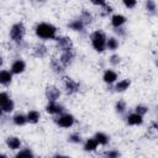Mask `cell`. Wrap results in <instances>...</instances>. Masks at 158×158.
<instances>
[{"mask_svg": "<svg viewBox=\"0 0 158 158\" xmlns=\"http://www.w3.org/2000/svg\"><path fill=\"white\" fill-rule=\"evenodd\" d=\"M94 137H95V139L98 141V143L100 146H107L110 143V136L107 133H105V132L98 131V132H95Z\"/></svg>", "mask_w": 158, "mask_h": 158, "instance_id": "4316f807", "label": "cell"}, {"mask_svg": "<svg viewBox=\"0 0 158 158\" xmlns=\"http://www.w3.org/2000/svg\"><path fill=\"white\" fill-rule=\"evenodd\" d=\"M144 11L148 16H156L158 14V5L156 0H144Z\"/></svg>", "mask_w": 158, "mask_h": 158, "instance_id": "603a6c76", "label": "cell"}, {"mask_svg": "<svg viewBox=\"0 0 158 158\" xmlns=\"http://www.w3.org/2000/svg\"><path fill=\"white\" fill-rule=\"evenodd\" d=\"M91 47L94 48L95 52L98 53H102L106 51V41H107V35L102 31V30H95L90 33L89 36Z\"/></svg>", "mask_w": 158, "mask_h": 158, "instance_id": "7a4b0ae2", "label": "cell"}, {"mask_svg": "<svg viewBox=\"0 0 158 158\" xmlns=\"http://www.w3.org/2000/svg\"><path fill=\"white\" fill-rule=\"evenodd\" d=\"M121 1H122V5L128 10H133L137 6V0H121Z\"/></svg>", "mask_w": 158, "mask_h": 158, "instance_id": "8d00e7d4", "label": "cell"}, {"mask_svg": "<svg viewBox=\"0 0 158 158\" xmlns=\"http://www.w3.org/2000/svg\"><path fill=\"white\" fill-rule=\"evenodd\" d=\"M151 125H152V126H153V127H154V128L158 131V117H157L154 121H152V123H151Z\"/></svg>", "mask_w": 158, "mask_h": 158, "instance_id": "ab89813d", "label": "cell"}, {"mask_svg": "<svg viewBox=\"0 0 158 158\" xmlns=\"http://www.w3.org/2000/svg\"><path fill=\"white\" fill-rule=\"evenodd\" d=\"M114 109H115V112H116V114L123 115V114H126V111H127V102H126L125 100L120 99V100H117V101L115 102Z\"/></svg>", "mask_w": 158, "mask_h": 158, "instance_id": "f1b7e54d", "label": "cell"}, {"mask_svg": "<svg viewBox=\"0 0 158 158\" xmlns=\"http://www.w3.org/2000/svg\"><path fill=\"white\" fill-rule=\"evenodd\" d=\"M11 121L15 126H25L26 123H28V120H27V115L26 114H22V112H16L14 114V116L11 117Z\"/></svg>", "mask_w": 158, "mask_h": 158, "instance_id": "cb8c5ba5", "label": "cell"}, {"mask_svg": "<svg viewBox=\"0 0 158 158\" xmlns=\"http://www.w3.org/2000/svg\"><path fill=\"white\" fill-rule=\"evenodd\" d=\"M157 136H158V131L151 125L146 130V137H147V139H154V138H157Z\"/></svg>", "mask_w": 158, "mask_h": 158, "instance_id": "836d02e7", "label": "cell"}, {"mask_svg": "<svg viewBox=\"0 0 158 158\" xmlns=\"http://www.w3.org/2000/svg\"><path fill=\"white\" fill-rule=\"evenodd\" d=\"M67 139H68V142H69V143H72V144H80V143H83V142H84L81 133H80V132H78V131H74V132L69 133V136H68V138H67Z\"/></svg>", "mask_w": 158, "mask_h": 158, "instance_id": "83f0119b", "label": "cell"}, {"mask_svg": "<svg viewBox=\"0 0 158 158\" xmlns=\"http://www.w3.org/2000/svg\"><path fill=\"white\" fill-rule=\"evenodd\" d=\"M15 157H16V158H20V157L33 158V157H35V153H33V151H32L30 147H21V148L15 153Z\"/></svg>", "mask_w": 158, "mask_h": 158, "instance_id": "f546056e", "label": "cell"}, {"mask_svg": "<svg viewBox=\"0 0 158 158\" xmlns=\"http://www.w3.org/2000/svg\"><path fill=\"white\" fill-rule=\"evenodd\" d=\"M62 96V90L56 84H48L44 89V98L47 101H58Z\"/></svg>", "mask_w": 158, "mask_h": 158, "instance_id": "9c48e42d", "label": "cell"}, {"mask_svg": "<svg viewBox=\"0 0 158 158\" xmlns=\"http://www.w3.org/2000/svg\"><path fill=\"white\" fill-rule=\"evenodd\" d=\"M99 9H100L99 10L100 17H109V16H111L114 14V7L111 5H109V4H106V5H104V6L99 7Z\"/></svg>", "mask_w": 158, "mask_h": 158, "instance_id": "4dcf8cb0", "label": "cell"}, {"mask_svg": "<svg viewBox=\"0 0 158 158\" xmlns=\"http://www.w3.org/2000/svg\"><path fill=\"white\" fill-rule=\"evenodd\" d=\"M15 110V101L11 99L7 91L0 93V111L5 114H11Z\"/></svg>", "mask_w": 158, "mask_h": 158, "instance_id": "52a82bcc", "label": "cell"}, {"mask_svg": "<svg viewBox=\"0 0 158 158\" xmlns=\"http://www.w3.org/2000/svg\"><path fill=\"white\" fill-rule=\"evenodd\" d=\"M44 111L48 114V115H52V116H58L63 112H65V106L63 104L58 101H47L46 106H44Z\"/></svg>", "mask_w": 158, "mask_h": 158, "instance_id": "30bf717a", "label": "cell"}, {"mask_svg": "<svg viewBox=\"0 0 158 158\" xmlns=\"http://www.w3.org/2000/svg\"><path fill=\"white\" fill-rule=\"evenodd\" d=\"M118 46H120V42H118V38L116 36L107 37V41H106V49L107 51L115 52L116 49H118Z\"/></svg>", "mask_w": 158, "mask_h": 158, "instance_id": "d4e9b609", "label": "cell"}, {"mask_svg": "<svg viewBox=\"0 0 158 158\" xmlns=\"http://www.w3.org/2000/svg\"><path fill=\"white\" fill-rule=\"evenodd\" d=\"M133 111H135V112H137V114H139V115H142V116H146V115L148 114L149 109H148V106H147V105H144V104H138V105H136V106H135Z\"/></svg>", "mask_w": 158, "mask_h": 158, "instance_id": "d6a6232c", "label": "cell"}, {"mask_svg": "<svg viewBox=\"0 0 158 158\" xmlns=\"http://www.w3.org/2000/svg\"><path fill=\"white\" fill-rule=\"evenodd\" d=\"M75 57H77V53H75V49H74V48L59 53V60L62 62V64H63L65 68H69V67L74 63Z\"/></svg>", "mask_w": 158, "mask_h": 158, "instance_id": "8fae6325", "label": "cell"}, {"mask_svg": "<svg viewBox=\"0 0 158 158\" xmlns=\"http://www.w3.org/2000/svg\"><path fill=\"white\" fill-rule=\"evenodd\" d=\"M27 120H28V123H31V125H36V123H38L40 122V120H41V112L40 111H37V110H28L27 111Z\"/></svg>", "mask_w": 158, "mask_h": 158, "instance_id": "484cf974", "label": "cell"}, {"mask_svg": "<svg viewBox=\"0 0 158 158\" xmlns=\"http://www.w3.org/2000/svg\"><path fill=\"white\" fill-rule=\"evenodd\" d=\"M114 33H115V36H116L117 38H123V37H126V35H127V30H126L125 26L117 27V28H114Z\"/></svg>", "mask_w": 158, "mask_h": 158, "instance_id": "d590c367", "label": "cell"}, {"mask_svg": "<svg viewBox=\"0 0 158 158\" xmlns=\"http://www.w3.org/2000/svg\"><path fill=\"white\" fill-rule=\"evenodd\" d=\"M78 17L84 22V25H85L86 27H89L90 25H93V22H94V20H95L93 12H91L89 9H81L80 12H79V15H78Z\"/></svg>", "mask_w": 158, "mask_h": 158, "instance_id": "d6986e66", "label": "cell"}, {"mask_svg": "<svg viewBox=\"0 0 158 158\" xmlns=\"http://www.w3.org/2000/svg\"><path fill=\"white\" fill-rule=\"evenodd\" d=\"M67 27H68L70 31H73V32H78V33L84 32L85 28H86V26L84 25V22H83L79 17H74V19H72V20L67 23Z\"/></svg>", "mask_w": 158, "mask_h": 158, "instance_id": "9a60e30c", "label": "cell"}, {"mask_svg": "<svg viewBox=\"0 0 158 158\" xmlns=\"http://www.w3.org/2000/svg\"><path fill=\"white\" fill-rule=\"evenodd\" d=\"M53 122L60 128H70L75 123V117H74V115H72L69 112H63L58 116H54Z\"/></svg>", "mask_w": 158, "mask_h": 158, "instance_id": "5b68a950", "label": "cell"}, {"mask_svg": "<svg viewBox=\"0 0 158 158\" xmlns=\"http://www.w3.org/2000/svg\"><path fill=\"white\" fill-rule=\"evenodd\" d=\"M48 54H49V48L44 42H36L31 47V56L37 59H43L48 57Z\"/></svg>", "mask_w": 158, "mask_h": 158, "instance_id": "ba28073f", "label": "cell"}, {"mask_svg": "<svg viewBox=\"0 0 158 158\" xmlns=\"http://www.w3.org/2000/svg\"><path fill=\"white\" fill-rule=\"evenodd\" d=\"M99 143H98V141L95 139V137L93 136V137H89V138H86L84 142H83V149L85 151V152H89V153H91V152H95L98 148H99Z\"/></svg>", "mask_w": 158, "mask_h": 158, "instance_id": "44dd1931", "label": "cell"}, {"mask_svg": "<svg viewBox=\"0 0 158 158\" xmlns=\"http://www.w3.org/2000/svg\"><path fill=\"white\" fill-rule=\"evenodd\" d=\"M14 74L10 69H1L0 70V84L2 86H9L12 83Z\"/></svg>", "mask_w": 158, "mask_h": 158, "instance_id": "ffe728a7", "label": "cell"}, {"mask_svg": "<svg viewBox=\"0 0 158 158\" xmlns=\"http://www.w3.org/2000/svg\"><path fill=\"white\" fill-rule=\"evenodd\" d=\"M102 156L106 157V158H117V157L121 156V153H120L117 149L112 148V149H107V151H105V152L102 153Z\"/></svg>", "mask_w": 158, "mask_h": 158, "instance_id": "e575fe53", "label": "cell"}, {"mask_svg": "<svg viewBox=\"0 0 158 158\" xmlns=\"http://www.w3.org/2000/svg\"><path fill=\"white\" fill-rule=\"evenodd\" d=\"M5 144L11 151H19L22 147V141L17 136H9L5 139Z\"/></svg>", "mask_w": 158, "mask_h": 158, "instance_id": "ac0fdd59", "label": "cell"}, {"mask_svg": "<svg viewBox=\"0 0 158 158\" xmlns=\"http://www.w3.org/2000/svg\"><path fill=\"white\" fill-rule=\"evenodd\" d=\"M49 68H51V70H52L54 74H57L58 77L64 75L65 69H67V68L62 64V62L59 60V57H51V59H49Z\"/></svg>", "mask_w": 158, "mask_h": 158, "instance_id": "7c38bea8", "label": "cell"}, {"mask_svg": "<svg viewBox=\"0 0 158 158\" xmlns=\"http://www.w3.org/2000/svg\"><path fill=\"white\" fill-rule=\"evenodd\" d=\"M54 47L60 53V52H64V51H68V49H73L74 43H73V40L69 36L59 35L54 38Z\"/></svg>", "mask_w": 158, "mask_h": 158, "instance_id": "8992f818", "label": "cell"}, {"mask_svg": "<svg viewBox=\"0 0 158 158\" xmlns=\"http://www.w3.org/2000/svg\"><path fill=\"white\" fill-rule=\"evenodd\" d=\"M121 62H122V59H121V56L120 54H117V53H112L110 57H109V63H110V65L111 67H118L120 64H121Z\"/></svg>", "mask_w": 158, "mask_h": 158, "instance_id": "1f68e13d", "label": "cell"}, {"mask_svg": "<svg viewBox=\"0 0 158 158\" xmlns=\"http://www.w3.org/2000/svg\"><path fill=\"white\" fill-rule=\"evenodd\" d=\"M118 80V74L116 70L111 69V68H107L104 70L102 73V81L107 85H114L116 81Z\"/></svg>", "mask_w": 158, "mask_h": 158, "instance_id": "5bb4252c", "label": "cell"}, {"mask_svg": "<svg viewBox=\"0 0 158 158\" xmlns=\"http://www.w3.org/2000/svg\"><path fill=\"white\" fill-rule=\"evenodd\" d=\"M143 117L142 115L137 114V112H131V114H127L125 120H126V123L128 126H141L143 123Z\"/></svg>", "mask_w": 158, "mask_h": 158, "instance_id": "2e32d148", "label": "cell"}, {"mask_svg": "<svg viewBox=\"0 0 158 158\" xmlns=\"http://www.w3.org/2000/svg\"><path fill=\"white\" fill-rule=\"evenodd\" d=\"M89 1H90V4H93L94 6H98V7H101L107 4V0H89Z\"/></svg>", "mask_w": 158, "mask_h": 158, "instance_id": "f35d334b", "label": "cell"}, {"mask_svg": "<svg viewBox=\"0 0 158 158\" xmlns=\"http://www.w3.org/2000/svg\"><path fill=\"white\" fill-rule=\"evenodd\" d=\"M126 22H127V17L122 14H112L110 16V25L112 26V28L122 27L126 25Z\"/></svg>", "mask_w": 158, "mask_h": 158, "instance_id": "e0dca14e", "label": "cell"}, {"mask_svg": "<svg viewBox=\"0 0 158 158\" xmlns=\"http://www.w3.org/2000/svg\"><path fill=\"white\" fill-rule=\"evenodd\" d=\"M60 81H62V86H63V90L67 95H75L80 91L81 89V84L79 81H77L75 79H73L72 77L69 75H62L60 77Z\"/></svg>", "mask_w": 158, "mask_h": 158, "instance_id": "277c9868", "label": "cell"}, {"mask_svg": "<svg viewBox=\"0 0 158 158\" xmlns=\"http://www.w3.org/2000/svg\"><path fill=\"white\" fill-rule=\"evenodd\" d=\"M33 31H35L36 37L41 41H54V38L58 36L57 26H54L51 22H46V21L36 23Z\"/></svg>", "mask_w": 158, "mask_h": 158, "instance_id": "6da1fadb", "label": "cell"}, {"mask_svg": "<svg viewBox=\"0 0 158 158\" xmlns=\"http://www.w3.org/2000/svg\"><path fill=\"white\" fill-rule=\"evenodd\" d=\"M130 86H131V79L125 78L121 80H117L114 84V91L115 93H125Z\"/></svg>", "mask_w": 158, "mask_h": 158, "instance_id": "7402d4cb", "label": "cell"}, {"mask_svg": "<svg viewBox=\"0 0 158 158\" xmlns=\"http://www.w3.org/2000/svg\"><path fill=\"white\" fill-rule=\"evenodd\" d=\"M26 68H27V64H26V62L22 59V58H16V59H14L12 62H11V64H10V70L12 72V74L14 75H20V74H22L25 70H26Z\"/></svg>", "mask_w": 158, "mask_h": 158, "instance_id": "4fadbf2b", "label": "cell"}, {"mask_svg": "<svg viewBox=\"0 0 158 158\" xmlns=\"http://www.w3.org/2000/svg\"><path fill=\"white\" fill-rule=\"evenodd\" d=\"M26 32H27V30L22 21L15 22L11 25V27L9 30V38L14 44H20V43L25 42Z\"/></svg>", "mask_w": 158, "mask_h": 158, "instance_id": "3957f363", "label": "cell"}, {"mask_svg": "<svg viewBox=\"0 0 158 158\" xmlns=\"http://www.w3.org/2000/svg\"><path fill=\"white\" fill-rule=\"evenodd\" d=\"M156 65H157V68H158V59H156Z\"/></svg>", "mask_w": 158, "mask_h": 158, "instance_id": "60d3db41", "label": "cell"}, {"mask_svg": "<svg viewBox=\"0 0 158 158\" xmlns=\"http://www.w3.org/2000/svg\"><path fill=\"white\" fill-rule=\"evenodd\" d=\"M47 1H48V0H30L31 5H32L33 7H36V9H40V7L44 6V5L47 4Z\"/></svg>", "mask_w": 158, "mask_h": 158, "instance_id": "74e56055", "label": "cell"}]
</instances>
